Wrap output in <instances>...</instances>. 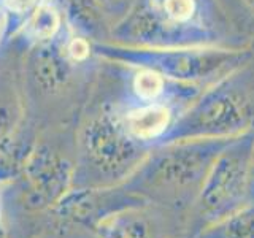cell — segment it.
<instances>
[{
	"label": "cell",
	"instance_id": "7a4b0ae2",
	"mask_svg": "<svg viewBox=\"0 0 254 238\" xmlns=\"http://www.w3.org/2000/svg\"><path fill=\"white\" fill-rule=\"evenodd\" d=\"M59 27V16L50 6H40L29 22V32L37 38L51 37Z\"/></svg>",
	"mask_w": 254,
	"mask_h": 238
},
{
	"label": "cell",
	"instance_id": "277c9868",
	"mask_svg": "<svg viewBox=\"0 0 254 238\" xmlns=\"http://www.w3.org/2000/svg\"><path fill=\"white\" fill-rule=\"evenodd\" d=\"M165 11L175 21H188L195 11L194 0H165Z\"/></svg>",
	"mask_w": 254,
	"mask_h": 238
},
{
	"label": "cell",
	"instance_id": "3957f363",
	"mask_svg": "<svg viewBox=\"0 0 254 238\" xmlns=\"http://www.w3.org/2000/svg\"><path fill=\"white\" fill-rule=\"evenodd\" d=\"M162 86H164L162 78L149 70L138 73L133 81L135 92H137L141 99H146V100L157 97V95L162 92Z\"/></svg>",
	"mask_w": 254,
	"mask_h": 238
},
{
	"label": "cell",
	"instance_id": "8992f818",
	"mask_svg": "<svg viewBox=\"0 0 254 238\" xmlns=\"http://www.w3.org/2000/svg\"><path fill=\"white\" fill-rule=\"evenodd\" d=\"M5 2L8 3V6H10L11 10L24 11V10H27V8H30L32 5H34L35 0H5Z\"/></svg>",
	"mask_w": 254,
	"mask_h": 238
},
{
	"label": "cell",
	"instance_id": "5b68a950",
	"mask_svg": "<svg viewBox=\"0 0 254 238\" xmlns=\"http://www.w3.org/2000/svg\"><path fill=\"white\" fill-rule=\"evenodd\" d=\"M87 53H89V46H87V43L84 42V40L81 38H76L71 42L70 45V54H71V58L79 60V59H84Z\"/></svg>",
	"mask_w": 254,
	"mask_h": 238
},
{
	"label": "cell",
	"instance_id": "6da1fadb",
	"mask_svg": "<svg viewBox=\"0 0 254 238\" xmlns=\"http://www.w3.org/2000/svg\"><path fill=\"white\" fill-rule=\"evenodd\" d=\"M126 121L129 130L135 137L153 138L165 130L170 121V115L165 107H148L132 111Z\"/></svg>",
	"mask_w": 254,
	"mask_h": 238
}]
</instances>
